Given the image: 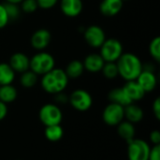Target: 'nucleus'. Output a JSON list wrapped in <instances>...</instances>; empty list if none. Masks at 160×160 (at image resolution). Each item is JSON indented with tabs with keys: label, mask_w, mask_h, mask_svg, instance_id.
<instances>
[{
	"label": "nucleus",
	"mask_w": 160,
	"mask_h": 160,
	"mask_svg": "<svg viewBox=\"0 0 160 160\" xmlns=\"http://www.w3.org/2000/svg\"><path fill=\"white\" fill-rule=\"evenodd\" d=\"M115 63L118 69V75L126 82L135 81L143 69L141 59L132 52H123Z\"/></svg>",
	"instance_id": "nucleus-1"
},
{
	"label": "nucleus",
	"mask_w": 160,
	"mask_h": 160,
	"mask_svg": "<svg viewBox=\"0 0 160 160\" xmlns=\"http://www.w3.org/2000/svg\"><path fill=\"white\" fill-rule=\"evenodd\" d=\"M68 77L62 68H54L51 71L42 75L41 78V87L42 89L51 95H55L67 88L68 84Z\"/></svg>",
	"instance_id": "nucleus-2"
},
{
	"label": "nucleus",
	"mask_w": 160,
	"mask_h": 160,
	"mask_svg": "<svg viewBox=\"0 0 160 160\" xmlns=\"http://www.w3.org/2000/svg\"><path fill=\"white\" fill-rule=\"evenodd\" d=\"M55 68V60L53 56L46 52H40L34 54L30 58L29 69L38 76H42Z\"/></svg>",
	"instance_id": "nucleus-3"
},
{
	"label": "nucleus",
	"mask_w": 160,
	"mask_h": 160,
	"mask_svg": "<svg viewBox=\"0 0 160 160\" xmlns=\"http://www.w3.org/2000/svg\"><path fill=\"white\" fill-rule=\"evenodd\" d=\"M38 118L45 127L60 125L63 120V112L56 104L47 103L40 108Z\"/></svg>",
	"instance_id": "nucleus-4"
},
{
	"label": "nucleus",
	"mask_w": 160,
	"mask_h": 160,
	"mask_svg": "<svg viewBox=\"0 0 160 160\" xmlns=\"http://www.w3.org/2000/svg\"><path fill=\"white\" fill-rule=\"evenodd\" d=\"M100 55L105 62H116L123 54V45L116 38H106L101 45Z\"/></svg>",
	"instance_id": "nucleus-5"
},
{
	"label": "nucleus",
	"mask_w": 160,
	"mask_h": 160,
	"mask_svg": "<svg viewBox=\"0 0 160 160\" xmlns=\"http://www.w3.org/2000/svg\"><path fill=\"white\" fill-rule=\"evenodd\" d=\"M150 145L142 139H133L128 142V160H148Z\"/></svg>",
	"instance_id": "nucleus-6"
},
{
	"label": "nucleus",
	"mask_w": 160,
	"mask_h": 160,
	"mask_svg": "<svg viewBox=\"0 0 160 160\" xmlns=\"http://www.w3.org/2000/svg\"><path fill=\"white\" fill-rule=\"evenodd\" d=\"M71 107L78 112H86L93 105V98L89 92L84 89H76L68 97Z\"/></svg>",
	"instance_id": "nucleus-7"
},
{
	"label": "nucleus",
	"mask_w": 160,
	"mask_h": 160,
	"mask_svg": "<svg viewBox=\"0 0 160 160\" xmlns=\"http://www.w3.org/2000/svg\"><path fill=\"white\" fill-rule=\"evenodd\" d=\"M102 119L104 123L110 127H117L124 119V107L110 102L103 110Z\"/></svg>",
	"instance_id": "nucleus-8"
},
{
	"label": "nucleus",
	"mask_w": 160,
	"mask_h": 160,
	"mask_svg": "<svg viewBox=\"0 0 160 160\" xmlns=\"http://www.w3.org/2000/svg\"><path fill=\"white\" fill-rule=\"evenodd\" d=\"M83 38L85 42L92 48H100L106 39L104 30L98 25H90L84 29Z\"/></svg>",
	"instance_id": "nucleus-9"
},
{
	"label": "nucleus",
	"mask_w": 160,
	"mask_h": 160,
	"mask_svg": "<svg viewBox=\"0 0 160 160\" xmlns=\"http://www.w3.org/2000/svg\"><path fill=\"white\" fill-rule=\"evenodd\" d=\"M51 39L52 35L50 31L46 28H40L32 34L30 38V44L35 50L42 51L49 46Z\"/></svg>",
	"instance_id": "nucleus-10"
},
{
	"label": "nucleus",
	"mask_w": 160,
	"mask_h": 160,
	"mask_svg": "<svg viewBox=\"0 0 160 160\" xmlns=\"http://www.w3.org/2000/svg\"><path fill=\"white\" fill-rule=\"evenodd\" d=\"M136 81L145 93L154 91L158 84V79L154 71L146 68L142 69V71L140 73Z\"/></svg>",
	"instance_id": "nucleus-11"
},
{
	"label": "nucleus",
	"mask_w": 160,
	"mask_h": 160,
	"mask_svg": "<svg viewBox=\"0 0 160 160\" xmlns=\"http://www.w3.org/2000/svg\"><path fill=\"white\" fill-rule=\"evenodd\" d=\"M83 4L82 0H61L60 9L63 14L69 18L79 16L82 11Z\"/></svg>",
	"instance_id": "nucleus-12"
},
{
	"label": "nucleus",
	"mask_w": 160,
	"mask_h": 160,
	"mask_svg": "<svg viewBox=\"0 0 160 160\" xmlns=\"http://www.w3.org/2000/svg\"><path fill=\"white\" fill-rule=\"evenodd\" d=\"M8 64L15 72L22 73L29 69L30 58L23 52H14L9 57Z\"/></svg>",
	"instance_id": "nucleus-13"
},
{
	"label": "nucleus",
	"mask_w": 160,
	"mask_h": 160,
	"mask_svg": "<svg viewBox=\"0 0 160 160\" xmlns=\"http://www.w3.org/2000/svg\"><path fill=\"white\" fill-rule=\"evenodd\" d=\"M122 0H102L99 5V11L105 17L116 16L123 8Z\"/></svg>",
	"instance_id": "nucleus-14"
},
{
	"label": "nucleus",
	"mask_w": 160,
	"mask_h": 160,
	"mask_svg": "<svg viewBox=\"0 0 160 160\" xmlns=\"http://www.w3.org/2000/svg\"><path fill=\"white\" fill-rule=\"evenodd\" d=\"M82 64L85 70L91 73H98L101 71L105 61L99 53H90L84 58Z\"/></svg>",
	"instance_id": "nucleus-15"
},
{
	"label": "nucleus",
	"mask_w": 160,
	"mask_h": 160,
	"mask_svg": "<svg viewBox=\"0 0 160 160\" xmlns=\"http://www.w3.org/2000/svg\"><path fill=\"white\" fill-rule=\"evenodd\" d=\"M124 91L126 92L127 96L128 97V98L132 101H139L142 100L144 96H145V92L143 91V89L140 86V84L137 82V81H128L125 83V85L123 86Z\"/></svg>",
	"instance_id": "nucleus-16"
},
{
	"label": "nucleus",
	"mask_w": 160,
	"mask_h": 160,
	"mask_svg": "<svg viewBox=\"0 0 160 160\" xmlns=\"http://www.w3.org/2000/svg\"><path fill=\"white\" fill-rule=\"evenodd\" d=\"M124 114H125V118L127 119V121L132 124L140 123L143 119V116H144L143 110L140 106L134 103H130L129 105L124 107Z\"/></svg>",
	"instance_id": "nucleus-17"
},
{
	"label": "nucleus",
	"mask_w": 160,
	"mask_h": 160,
	"mask_svg": "<svg viewBox=\"0 0 160 160\" xmlns=\"http://www.w3.org/2000/svg\"><path fill=\"white\" fill-rule=\"evenodd\" d=\"M108 98L110 102L121 105L123 107H126L129 105L130 103H133L127 96L123 87H117V88H113L112 90H111L108 95Z\"/></svg>",
	"instance_id": "nucleus-18"
},
{
	"label": "nucleus",
	"mask_w": 160,
	"mask_h": 160,
	"mask_svg": "<svg viewBox=\"0 0 160 160\" xmlns=\"http://www.w3.org/2000/svg\"><path fill=\"white\" fill-rule=\"evenodd\" d=\"M117 133L120 136L121 139H124L127 142H129L133 139H135L136 135V129L134 127V124L128 122V121H122L117 126Z\"/></svg>",
	"instance_id": "nucleus-19"
},
{
	"label": "nucleus",
	"mask_w": 160,
	"mask_h": 160,
	"mask_svg": "<svg viewBox=\"0 0 160 160\" xmlns=\"http://www.w3.org/2000/svg\"><path fill=\"white\" fill-rule=\"evenodd\" d=\"M18 97V91L12 84L1 85L0 86V101L5 104L12 103Z\"/></svg>",
	"instance_id": "nucleus-20"
},
{
	"label": "nucleus",
	"mask_w": 160,
	"mask_h": 160,
	"mask_svg": "<svg viewBox=\"0 0 160 160\" xmlns=\"http://www.w3.org/2000/svg\"><path fill=\"white\" fill-rule=\"evenodd\" d=\"M15 73L8 63H0V86L12 84L15 79Z\"/></svg>",
	"instance_id": "nucleus-21"
},
{
	"label": "nucleus",
	"mask_w": 160,
	"mask_h": 160,
	"mask_svg": "<svg viewBox=\"0 0 160 160\" xmlns=\"http://www.w3.org/2000/svg\"><path fill=\"white\" fill-rule=\"evenodd\" d=\"M83 71H84L83 64L79 60L70 61L65 69V72L68 77V79H77L82 75Z\"/></svg>",
	"instance_id": "nucleus-22"
},
{
	"label": "nucleus",
	"mask_w": 160,
	"mask_h": 160,
	"mask_svg": "<svg viewBox=\"0 0 160 160\" xmlns=\"http://www.w3.org/2000/svg\"><path fill=\"white\" fill-rule=\"evenodd\" d=\"M44 135H45V138L49 142H59L63 138L64 128L61 127V125H53V126L45 127Z\"/></svg>",
	"instance_id": "nucleus-23"
},
{
	"label": "nucleus",
	"mask_w": 160,
	"mask_h": 160,
	"mask_svg": "<svg viewBox=\"0 0 160 160\" xmlns=\"http://www.w3.org/2000/svg\"><path fill=\"white\" fill-rule=\"evenodd\" d=\"M38 82V75L34 73L32 70L28 69L22 73H21L20 83L24 88H32Z\"/></svg>",
	"instance_id": "nucleus-24"
},
{
	"label": "nucleus",
	"mask_w": 160,
	"mask_h": 160,
	"mask_svg": "<svg viewBox=\"0 0 160 160\" xmlns=\"http://www.w3.org/2000/svg\"><path fill=\"white\" fill-rule=\"evenodd\" d=\"M101 71L103 73V76L109 80L115 79L117 76H119L117 66H116L115 62H105Z\"/></svg>",
	"instance_id": "nucleus-25"
},
{
	"label": "nucleus",
	"mask_w": 160,
	"mask_h": 160,
	"mask_svg": "<svg viewBox=\"0 0 160 160\" xmlns=\"http://www.w3.org/2000/svg\"><path fill=\"white\" fill-rule=\"evenodd\" d=\"M149 53L151 57L156 61L159 62L160 61V38L156 37L154 38L149 45Z\"/></svg>",
	"instance_id": "nucleus-26"
},
{
	"label": "nucleus",
	"mask_w": 160,
	"mask_h": 160,
	"mask_svg": "<svg viewBox=\"0 0 160 160\" xmlns=\"http://www.w3.org/2000/svg\"><path fill=\"white\" fill-rule=\"evenodd\" d=\"M4 7L6 8V11H7V14L9 18V21L12 20H17L21 13H22V10H21V8L18 4H11V3H5L4 4Z\"/></svg>",
	"instance_id": "nucleus-27"
},
{
	"label": "nucleus",
	"mask_w": 160,
	"mask_h": 160,
	"mask_svg": "<svg viewBox=\"0 0 160 160\" xmlns=\"http://www.w3.org/2000/svg\"><path fill=\"white\" fill-rule=\"evenodd\" d=\"M20 8L22 12L33 13L38 8V5L37 0H22Z\"/></svg>",
	"instance_id": "nucleus-28"
},
{
	"label": "nucleus",
	"mask_w": 160,
	"mask_h": 160,
	"mask_svg": "<svg viewBox=\"0 0 160 160\" xmlns=\"http://www.w3.org/2000/svg\"><path fill=\"white\" fill-rule=\"evenodd\" d=\"M9 22V18L7 14L4 4H0V29L7 26Z\"/></svg>",
	"instance_id": "nucleus-29"
},
{
	"label": "nucleus",
	"mask_w": 160,
	"mask_h": 160,
	"mask_svg": "<svg viewBox=\"0 0 160 160\" xmlns=\"http://www.w3.org/2000/svg\"><path fill=\"white\" fill-rule=\"evenodd\" d=\"M38 8L42 9H51L58 2V0H37Z\"/></svg>",
	"instance_id": "nucleus-30"
},
{
	"label": "nucleus",
	"mask_w": 160,
	"mask_h": 160,
	"mask_svg": "<svg viewBox=\"0 0 160 160\" xmlns=\"http://www.w3.org/2000/svg\"><path fill=\"white\" fill-rule=\"evenodd\" d=\"M148 160H160V144L154 145L150 149Z\"/></svg>",
	"instance_id": "nucleus-31"
},
{
	"label": "nucleus",
	"mask_w": 160,
	"mask_h": 160,
	"mask_svg": "<svg viewBox=\"0 0 160 160\" xmlns=\"http://www.w3.org/2000/svg\"><path fill=\"white\" fill-rule=\"evenodd\" d=\"M149 139H150V142L154 144V145H157V144H160V132L159 130L158 129H155L153 131H151L150 135H149Z\"/></svg>",
	"instance_id": "nucleus-32"
},
{
	"label": "nucleus",
	"mask_w": 160,
	"mask_h": 160,
	"mask_svg": "<svg viewBox=\"0 0 160 160\" xmlns=\"http://www.w3.org/2000/svg\"><path fill=\"white\" fill-rule=\"evenodd\" d=\"M152 109H153V113L155 115V117L160 120V98H157L153 103V106H152Z\"/></svg>",
	"instance_id": "nucleus-33"
},
{
	"label": "nucleus",
	"mask_w": 160,
	"mask_h": 160,
	"mask_svg": "<svg viewBox=\"0 0 160 160\" xmlns=\"http://www.w3.org/2000/svg\"><path fill=\"white\" fill-rule=\"evenodd\" d=\"M54 100L59 103V104H66L68 102V97L64 93V92H61V93H58V94H55L54 95Z\"/></svg>",
	"instance_id": "nucleus-34"
},
{
	"label": "nucleus",
	"mask_w": 160,
	"mask_h": 160,
	"mask_svg": "<svg viewBox=\"0 0 160 160\" xmlns=\"http://www.w3.org/2000/svg\"><path fill=\"white\" fill-rule=\"evenodd\" d=\"M8 114V106L4 102L0 101V121L6 118Z\"/></svg>",
	"instance_id": "nucleus-35"
},
{
	"label": "nucleus",
	"mask_w": 160,
	"mask_h": 160,
	"mask_svg": "<svg viewBox=\"0 0 160 160\" xmlns=\"http://www.w3.org/2000/svg\"><path fill=\"white\" fill-rule=\"evenodd\" d=\"M6 3H11V4H21L22 2V0H5Z\"/></svg>",
	"instance_id": "nucleus-36"
},
{
	"label": "nucleus",
	"mask_w": 160,
	"mask_h": 160,
	"mask_svg": "<svg viewBox=\"0 0 160 160\" xmlns=\"http://www.w3.org/2000/svg\"><path fill=\"white\" fill-rule=\"evenodd\" d=\"M123 2H125V1H128V0H122Z\"/></svg>",
	"instance_id": "nucleus-37"
}]
</instances>
